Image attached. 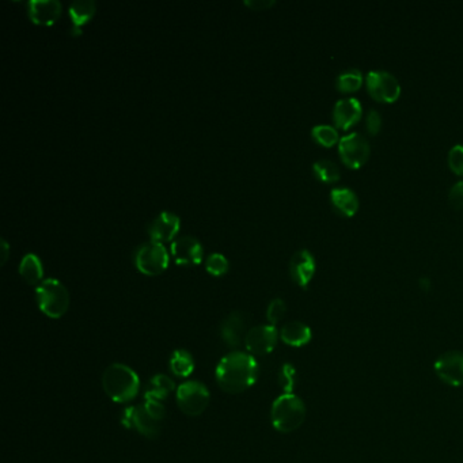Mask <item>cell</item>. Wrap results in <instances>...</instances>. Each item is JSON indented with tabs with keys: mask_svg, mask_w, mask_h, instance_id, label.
Wrapping results in <instances>:
<instances>
[{
	"mask_svg": "<svg viewBox=\"0 0 463 463\" xmlns=\"http://www.w3.org/2000/svg\"><path fill=\"white\" fill-rule=\"evenodd\" d=\"M258 378L255 359L243 352H232L216 367V380L223 392L239 394L250 389Z\"/></svg>",
	"mask_w": 463,
	"mask_h": 463,
	"instance_id": "obj_1",
	"label": "cell"
},
{
	"mask_svg": "<svg viewBox=\"0 0 463 463\" xmlns=\"http://www.w3.org/2000/svg\"><path fill=\"white\" fill-rule=\"evenodd\" d=\"M102 387L110 399L119 404H126L139 394L140 382L132 368L114 363L109 366L102 375Z\"/></svg>",
	"mask_w": 463,
	"mask_h": 463,
	"instance_id": "obj_2",
	"label": "cell"
},
{
	"mask_svg": "<svg viewBox=\"0 0 463 463\" xmlns=\"http://www.w3.org/2000/svg\"><path fill=\"white\" fill-rule=\"evenodd\" d=\"M270 419L276 431L291 433L304 423L306 405L295 394H283L275 399L270 410Z\"/></svg>",
	"mask_w": 463,
	"mask_h": 463,
	"instance_id": "obj_3",
	"label": "cell"
},
{
	"mask_svg": "<svg viewBox=\"0 0 463 463\" xmlns=\"http://www.w3.org/2000/svg\"><path fill=\"white\" fill-rule=\"evenodd\" d=\"M40 310L49 318H61L70 307V294L67 288L56 279H45L36 288Z\"/></svg>",
	"mask_w": 463,
	"mask_h": 463,
	"instance_id": "obj_4",
	"label": "cell"
},
{
	"mask_svg": "<svg viewBox=\"0 0 463 463\" xmlns=\"http://www.w3.org/2000/svg\"><path fill=\"white\" fill-rule=\"evenodd\" d=\"M210 392L197 380L185 382L177 389V405L182 413L189 417H196L208 408Z\"/></svg>",
	"mask_w": 463,
	"mask_h": 463,
	"instance_id": "obj_5",
	"label": "cell"
},
{
	"mask_svg": "<svg viewBox=\"0 0 463 463\" xmlns=\"http://www.w3.org/2000/svg\"><path fill=\"white\" fill-rule=\"evenodd\" d=\"M135 265L147 276H158L169 267V254L161 242L150 241L135 253Z\"/></svg>",
	"mask_w": 463,
	"mask_h": 463,
	"instance_id": "obj_6",
	"label": "cell"
},
{
	"mask_svg": "<svg viewBox=\"0 0 463 463\" xmlns=\"http://www.w3.org/2000/svg\"><path fill=\"white\" fill-rule=\"evenodd\" d=\"M367 90L379 102H394L401 94V85L392 72L385 70L370 71L366 76Z\"/></svg>",
	"mask_w": 463,
	"mask_h": 463,
	"instance_id": "obj_7",
	"label": "cell"
},
{
	"mask_svg": "<svg viewBox=\"0 0 463 463\" xmlns=\"http://www.w3.org/2000/svg\"><path fill=\"white\" fill-rule=\"evenodd\" d=\"M339 152L341 160L348 167L357 169L368 160L370 144L364 135L352 132L339 139Z\"/></svg>",
	"mask_w": 463,
	"mask_h": 463,
	"instance_id": "obj_8",
	"label": "cell"
},
{
	"mask_svg": "<svg viewBox=\"0 0 463 463\" xmlns=\"http://www.w3.org/2000/svg\"><path fill=\"white\" fill-rule=\"evenodd\" d=\"M121 421L125 427L136 429L148 439H155L161 433V419L150 413L144 405L125 410Z\"/></svg>",
	"mask_w": 463,
	"mask_h": 463,
	"instance_id": "obj_9",
	"label": "cell"
},
{
	"mask_svg": "<svg viewBox=\"0 0 463 463\" xmlns=\"http://www.w3.org/2000/svg\"><path fill=\"white\" fill-rule=\"evenodd\" d=\"M435 373L448 386H463V352L450 351L438 357L435 361Z\"/></svg>",
	"mask_w": 463,
	"mask_h": 463,
	"instance_id": "obj_10",
	"label": "cell"
},
{
	"mask_svg": "<svg viewBox=\"0 0 463 463\" xmlns=\"http://www.w3.org/2000/svg\"><path fill=\"white\" fill-rule=\"evenodd\" d=\"M277 339L279 332L276 326L263 325L250 329L245 339V345L251 355L265 356L276 348Z\"/></svg>",
	"mask_w": 463,
	"mask_h": 463,
	"instance_id": "obj_11",
	"label": "cell"
},
{
	"mask_svg": "<svg viewBox=\"0 0 463 463\" xmlns=\"http://www.w3.org/2000/svg\"><path fill=\"white\" fill-rule=\"evenodd\" d=\"M172 255L179 265H198L203 261L204 250L196 238L185 235L172 243Z\"/></svg>",
	"mask_w": 463,
	"mask_h": 463,
	"instance_id": "obj_12",
	"label": "cell"
},
{
	"mask_svg": "<svg viewBox=\"0 0 463 463\" xmlns=\"http://www.w3.org/2000/svg\"><path fill=\"white\" fill-rule=\"evenodd\" d=\"M315 258L310 250H298L289 261V273L292 280L298 285L306 288L315 273Z\"/></svg>",
	"mask_w": 463,
	"mask_h": 463,
	"instance_id": "obj_13",
	"label": "cell"
},
{
	"mask_svg": "<svg viewBox=\"0 0 463 463\" xmlns=\"http://www.w3.org/2000/svg\"><path fill=\"white\" fill-rule=\"evenodd\" d=\"M222 339L229 348H238L242 341L245 342L246 339V315L242 311H232L224 321L222 322L220 327Z\"/></svg>",
	"mask_w": 463,
	"mask_h": 463,
	"instance_id": "obj_14",
	"label": "cell"
},
{
	"mask_svg": "<svg viewBox=\"0 0 463 463\" xmlns=\"http://www.w3.org/2000/svg\"><path fill=\"white\" fill-rule=\"evenodd\" d=\"M363 114L361 104L357 98H341L333 109V121L339 129H348L356 124Z\"/></svg>",
	"mask_w": 463,
	"mask_h": 463,
	"instance_id": "obj_15",
	"label": "cell"
},
{
	"mask_svg": "<svg viewBox=\"0 0 463 463\" xmlns=\"http://www.w3.org/2000/svg\"><path fill=\"white\" fill-rule=\"evenodd\" d=\"M179 226H181V220L179 216L173 212L164 211L154 219V222L148 229V234L151 236V241L155 242L172 241L179 234Z\"/></svg>",
	"mask_w": 463,
	"mask_h": 463,
	"instance_id": "obj_16",
	"label": "cell"
},
{
	"mask_svg": "<svg viewBox=\"0 0 463 463\" xmlns=\"http://www.w3.org/2000/svg\"><path fill=\"white\" fill-rule=\"evenodd\" d=\"M61 16L59 0H30L29 17L37 25H52Z\"/></svg>",
	"mask_w": 463,
	"mask_h": 463,
	"instance_id": "obj_17",
	"label": "cell"
},
{
	"mask_svg": "<svg viewBox=\"0 0 463 463\" xmlns=\"http://www.w3.org/2000/svg\"><path fill=\"white\" fill-rule=\"evenodd\" d=\"M330 201L335 210L345 216H352L359 210V198L355 191L347 186L333 188L330 192Z\"/></svg>",
	"mask_w": 463,
	"mask_h": 463,
	"instance_id": "obj_18",
	"label": "cell"
},
{
	"mask_svg": "<svg viewBox=\"0 0 463 463\" xmlns=\"http://www.w3.org/2000/svg\"><path fill=\"white\" fill-rule=\"evenodd\" d=\"M311 329L299 321H292L285 323L280 330V339L289 347H304L311 341Z\"/></svg>",
	"mask_w": 463,
	"mask_h": 463,
	"instance_id": "obj_19",
	"label": "cell"
},
{
	"mask_svg": "<svg viewBox=\"0 0 463 463\" xmlns=\"http://www.w3.org/2000/svg\"><path fill=\"white\" fill-rule=\"evenodd\" d=\"M97 10L94 0H75L72 1L68 13L72 20V33L80 35V26L94 17Z\"/></svg>",
	"mask_w": 463,
	"mask_h": 463,
	"instance_id": "obj_20",
	"label": "cell"
},
{
	"mask_svg": "<svg viewBox=\"0 0 463 463\" xmlns=\"http://www.w3.org/2000/svg\"><path fill=\"white\" fill-rule=\"evenodd\" d=\"M19 275L28 284L35 285L41 283L44 276V267L41 260L33 253H28L20 264H19Z\"/></svg>",
	"mask_w": 463,
	"mask_h": 463,
	"instance_id": "obj_21",
	"label": "cell"
},
{
	"mask_svg": "<svg viewBox=\"0 0 463 463\" xmlns=\"http://www.w3.org/2000/svg\"><path fill=\"white\" fill-rule=\"evenodd\" d=\"M174 390V382L167 375H155L145 390V399L160 401L166 399L169 394Z\"/></svg>",
	"mask_w": 463,
	"mask_h": 463,
	"instance_id": "obj_22",
	"label": "cell"
},
{
	"mask_svg": "<svg viewBox=\"0 0 463 463\" xmlns=\"http://www.w3.org/2000/svg\"><path fill=\"white\" fill-rule=\"evenodd\" d=\"M195 370L193 356L185 351L177 349L170 359V371L179 378H188Z\"/></svg>",
	"mask_w": 463,
	"mask_h": 463,
	"instance_id": "obj_23",
	"label": "cell"
},
{
	"mask_svg": "<svg viewBox=\"0 0 463 463\" xmlns=\"http://www.w3.org/2000/svg\"><path fill=\"white\" fill-rule=\"evenodd\" d=\"M337 89L342 92H352L361 88L363 85V73L357 68H348L341 72L336 80Z\"/></svg>",
	"mask_w": 463,
	"mask_h": 463,
	"instance_id": "obj_24",
	"label": "cell"
},
{
	"mask_svg": "<svg viewBox=\"0 0 463 463\" xmlns=\"http://www.w3.org/2000/svg\"><path fill=\"white\" fill-rule=\"evenodd\" d=\"M314 174L323 182H336L341 177L337 163L330 160H320L313 164Z\"/></svg>",
	"mask_w": 463,
	"mask_h": 463,
	"instance_id": "obj_25",
	"label": "cell"
},
{
	"mask_svg": "<svg viewBox=\"0 0 463 463\" xmlns=\"http://www.w3.org/2000/svg\"><path fill=\"white\" fill-rule=\"evenodd\" d=\"M311 136L315 142L325 147H332L333 144L339 142V131L332 125H315L311 129Z\"/></svg>",
	"mask_w": 463,
	"mask_h": 463,
	"instance_id": "obj_26",
	"label": "cell"
},
{
	"mask_svg": "<svg viewBox=\"0 0 463 463\" xmlns=\"http://www.w3.org/2000/svg\"><path fill=\"white\" fill-rule=\"evenodd\" d=\"M279 385L284 390V394H292L296 385V370L292 364L285 363L279 371Z\"/></svg>",
	"mask_w": 463,
	"mask_h": 463,
	"instance_id": "obj_27",
	"label": "cell"
},
{
	"mask_svg": "<svg viewBox=\"0 0 463 463\" xmlns=\"http://www.w3.org/2000/svg\"><path fill=\"white\" fill-rule=\"evenodd\" d=\"M205 269L212 276H223L229 270V261L220 253H212L207 257Z\"/></svg>",
	"mask_w": 463,
	"mask_h": 463,
	"instance_id": "obj_28",
	"label": "cell"
},
{
	"mask_svg": "<svg viewBox=\"0 0 463 463\" xmlns=\"http://www.w3.org/2000/svg\"><path fill=\"white\" fill-rule=\"evenodd\" d=\"M285 310H287V306L283 299H280V298L273 299L267 306V318L269 323L275 326L276 323L282 321L285 315Z\"/></svg>",
	"mask_w": 463,
	"mask_h": 463,
	"instance_id": "obj_29",
	"label": "cell"
},
{
	"mask_svg": "<svg viewBox=\"0 0 463 463\" xmlns=\"http://www.w3.org/2000/svg\"><path fill=\"white\" fill-rule=\"evenodd\" d=\"M448 164L454 173L463 176V144H455L448 152Z\"/></svg>",
	"mask_w": 463,
	"mask_h": 463,
	"instance_id": "obj_30",
	"label": "cell"
},
{
	"mask_svg": "<svg viewBox=\"0 0 463 463\" xmlns=\"http://www.w3.org/2000/svg\"><path fill=\"white\" fill-rule=\"evenodd\" d=\"M382 126V116L378 110L370 109L366 116V128L370 135H376Z\"/></svg>",
	"mask_w": 463,
	"mask_h": 463,
	"instance_id": "obj_31",
	"label": "cell"
},
{
	"mask_svg": "<svg viewBox=\"0 0 463 463\" xmlns=\"http://www.w3.org/2000/svg\"><path fill=\"white\" fill-rule=\"evenodd\" d=\"M448 200L455 208L463 207V181H458L452 188L450 189Z\"/></svg>",
	"mask_w": 463,
	"mask_h": 463,
	"instance_id": "obj_32",
	"label": "cell"
},
{
	"mask_svg": "<svg viewBox=\"0 0 463 463\" xmlns=\"http://www.w3.org/2000/svg\"><path fill=\"white\" fill-rule=\"evenodd\" d=\"M275 3H276L275 0H245V4H246L248 7H250L251 10H255V11L269 8V7H272Z\"/></svg>",
	"mask_w": 463,
	"mask_h": 463,
	"instance_id": "obj_33",
	"label": "cell"
},
{
	"mask_svg": "<svg viewBox=\"0 0 463 463\" xmlns=\"http://www.w3.org/2000/svg\"><path fill=\"white\" fill-rule=\"evenodd\" d=\"M0 243H1V265H3V264H6V261L8 260V255H10V245L7 243L6 239H1Z\"/></svg>",
	"mask_w": 463,
	"mask_h": 463,
	"instance_id": "obj_34",
	"label": "cell"
},
{
	"mask_svg": "<svg viewBox=\"0 0 463 463\" xmlns=\"http://www.w3.org/2000/svg\"><path fill=\"white\" fill-rule=\"evenodd\" d=\"M419 285L421 287L423 291H429L431 289V279L429 277H420Z\"/></svg>",
	"mask_w": 463,
	"mask_h": 463,
	"instance_id": "obj_35",
	"label": "cell"
}]
</instances>
